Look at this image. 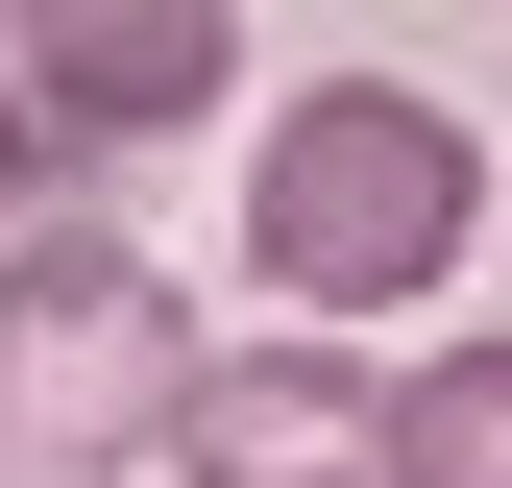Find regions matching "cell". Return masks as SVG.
I'll return each mask as SVG.
<instances>
[{"label":"cell","instance_id":"3957f363","mask_svg":"<svg viewBox=\"0 0 512 488\" xmlns=\"http://www.w3.org/2000/svg\"><path fill=\"white\" fill-rule=\"evenodd\" d=\"M0 49H25L49 147H98V171L196 147V122L244 98V0H0Z\"/></svg>","mask_w":512,"mask_h":488},{"label":"cell","instance_id":"8992f818","mask_svg":"<svg viewBox=\"0 0 512 488\" xmlns=\"http://www.w3.org/2000/svg\"><path fill=\"white\" fill-rule=\"evenodd\" d=\"M0 220H49V98H25V49H0Z\"/></svg>","mask_w":512,"mask_h":488},{"label":"cell","instance_id":"277c9868","mask_svg":"<svg viewBox=\"0 0 512 488\" xmlns=\"http://www.w3.org/2000/svg\"><path fill=\"white\" fill-rule=\"evenodd\" d=\"M171 488H391V391L342 366V318L293 342H196V391H171Z\"/></svg>","mask_w":512,"mask_h":488},{"label":"cell","instance_id":"5b68a950","mask_svg":"<svg viewBox=\"0 0 512 488\" xmlns=\"http://www.w3.org/2000/svg\"><path fill=\"white\" fill-rule=\"evenodd\" d=\"M391 488H512V342H415L391 366Z\"/></svg>","mask_w":512,"mask_h":488},{"label":"cell","instance_id":"6da1fadb","mask_svg":"<svg viewBox=\"0 0 512 488\" xmlns=\"http://www.w3.org/2000/svg\"><path fill=\"white\" fill-rule=\"evenodd\" d=\"M464 244H488L464 98H415V74L269 98V147H244V269H269L293 318H415V293H464Z\"/></svg>","mask_w":512,"mask_h":488},{"label":"cell","instance_id":"7a4b0ae2","mask_svg":"<svg viewBox=\"0 0 512 488\" xmlns=\"http://www.w3.org/2000/svg\"><path fill=\"white\" fill-rule=\"evenodd\" d=\"M196 391V293L147 220H0V488H122Z\"/></svg>","mask_w":512,"mask_h":488}]
</instances>
